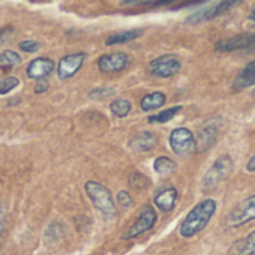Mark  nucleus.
<instances>
[{"label": "nucleus", "instance_id": "nucleus-1", "mask_svg": "<svg viewBox=\"0 0 255 255\" xmlns=\"http://www.w3.org/2000/svg\"><path fill=\"white\" fill-rule=\"evenodd\" d=\"M215 212H216V201L213 198H206L198 204H195L191 209V212L185 216L183 222L180 224L179 228L180 236L185 239H191L198 233H201L213 218Z\"/></svg>", "mask_w": 255, "mask_h": 255}, {"label": "nucleus", "instance_id": "nucleus-2", "mask_svg": "<svg viewBox=\"0 0 255 255\" xmlns=\"http://www.w3.org/2000/svg\"><path fill=\"white\" fill-rule=\"evenodd\" d=\"M84 189H86L87 197L90 198V201L99 212H102L107 216H113L116 213V203L107 186H104L102 183L89 180L86 182Z\"/></svg>", "mask_w": 255, "mask_h": 255}, {"label": "nucleus", "instance_id": "nucleus-3", "mask_svg": "<svg viewBox=\"0 0 255 255\" xmlns=\"http://www.w3.org/2000/svg\"><path fill=\"white\" fill-rule=\"evenodd\" d=\"M233 167H234L233 159L228 155L218 158L213 162V165L209 168V171L206 173V176L203 179V186L204 188H215L216 185L224 182L231 174Z\"/></svg>", "mask_w": 255, "mask_h": 255}, {"label": "nucleus", "instance_id": "nucleus-4", "mask_svg": "<svg viewBox=\"0 0 255 255\" xmlns=\"http://www.w3.org/2000/svg\"><path fill=\"white\" fill-rule=\"evenodd\" d=\"M156 219H158V215H156L155 209L150 207V206H146L141 210V213L137 218V221L129 228H128L126 233L122 236V239L123 240H131V239H135V237L150 231L153 228V225L156 224Z\"/></svg>", "mask_w": 255, "mask_h": 255}, {"label": "nucleus", "instance_id": "nucleus-5", "mask_svg": "<svg viewBox=\"0 0 255 255\" xmlns=\"http://www.w3.org/2000/svg\"><path fill=\"white\" fill-rule=\"evenodd\" d=\"M255 219V194L242 200L228 215L227 224L230 227H240Z\"/></svg>", "mask_w": 255, "mask_h": 255}, {"label": "nucleus", "instance_id": "nucleus-6", "mask_svg": "<svg viewBox=\"0 0 255 255\" xmlns=\"http://www.w3.org/2000/svg\"><path fill=\"white\" fill-rule=\"evenodd\" d=\"M170 147L177 155H188L195 152V137L188 128H176L168 138Z\"/></svg>", "mask_w": 255, "mask_h": 255}, {"label": "nucleus", "instance_id": "nucleus-7", "mask_svg": "<svg viewBox=\"0 0 255 255\" xmlns=\"http://www.w3.org/2000/svg\"><path fill=\"white\" fill-rule=\"evenodd\" d=\"M182 68V62L174 54H164L161 57L153 59L149 63V69L155 77L159 78H170L174 77Z\"/></svg>", "mask_w": 255, "mask_h": 255}, {"label": "nucleus", "instance_id": "nucleus-8", "mask_svg": "<svg viewBox=\"0 0 255 255\" xmlns=\"http://www.w3.org/2000/svg\"><path fill=\"white\" fill-rule=\"evenodd\" d=\"M254 42H255V33L245 32V33H239L236 36H231L228 39L218 41L215 44V50L216 51H224V53L239 51V50H249Z\"/></svg>", "mask_w": 255, "mask_h": 255}, {"label": "nucleus", "instance_id": "nucleus-9", "mask_svg": "<svg viewBox=\"0 0 255 255\" xmlns=\"http://www.w3.org/2000/svg\"><path fill=\"white\" fill-rule=\"evenodd\" d=\"M84 60H86L84 53H74V54H68V56L62 57L59 60V66H57L59 80H68V78L74 77L81 69Z\"/></svg>", "mask_w": 255, "mask_h": 255}, {"label": "nucleus", "instance_id": "nucleus-10", "mask_svg": "<svg viewBox=\"0 0 255 255\" xmlns=\"http://www.w3.org/2000/svg\"><path fill=\"white\" fill-rule=\"evenodd\" d=\"M240 2H219V3H213L212 6L203 8L197 12H194L189 18L188 23L195 24V23H201V21H209L213 20L219 15H222L224 12H227L228 9H231L233 6L239 5Z\"/></svg>", "mask_w": 255, "mask_h": 255}, {"label": "nucleus", "instance_id": "nucleus-11", "mask_svg": "<svg viewBox=\"0 0 255 255\" xmlns=\"http://www.w3.org/2000/svg\"><path fill=\"white\" fill-rule=\"evenodd\" d=\"M218 134H219V126L215 122L210 120L209 123H206L195 137V152L198 153L207 152L216 143Z\"/></svg>", "mask_w": 255, "mask_h": 255}, {"label": "nucleus", "instance_id": "nucleus-12", "mask_svg": "<svg viewBox=\"0 0 255 255\" xmlns=\"http://www.w3.org/2000/svg\"><path fill=\"white\" fill-rule=\"evenodd\" d=\"M128 56L125 53H111V54H102L98 60V68L101 72L105 74H114L120 72L128 66Z\"/></svg>", "mask_w": 255, "mask_h": 255}, {"label": "nucleus", "instance_id": "nucleus-13", "mask_svg": "<svg viewBox=\"0 0 255 255\" xmlns=\"http://www.w3.org/2000/svg\"><path fill=\"white\" fill-rule=\"evenodd\" d=\"M54 71V62L48 57H38L33 59L29 66H27V77L36 81H42L47 77L51 75V72Z\"/></svg>", "mask_w": 255, "mask_h": 255}, {"label": "nucleus", "instance_id": "nucleus-14", "mask_svg": "<svg viewBox=\"0 0 255 255\" xmlns=\"http://www.w3.org/2000/svg\"><path fill=\"white\" fill-rule=\"evenodd\" d=\"M255 86V60L248 63L236 77L233 83V90L234 92H242L248 87Z\"/></svg>", "mask_w": 255, "mask_h": 255}, {"label": "nucleus", "instance_id": "nucleus-15", "mask_svg": "<svg viewBox=\"0 0 255 255\" xmlns=\"http://www.w3.org/2000/svg\"><path fill=\"white\" fill-rule=\"evenodd\" d=\"M155 206L161 210V212H171L176 206L177 201V189L174 186H168L162 191H159L155 197Z\"/></svg>", "mask_w": 255, "mask_h": 255}, {"label": "nucleus", "instance_id": "nucleus-16", "mask_svg": "<svg viewBox=\"0 0 255 255\" xmlns=\"http://www.w3.org/2000/svg\"><path fill=\"white\" fill-rule=\"evenodd\" d=\"M228 255H255V231L236 240L228 249Z\"/></svg>", "mask_w": 255, "mask_h": 255}, {"label": "nucleus", "instance_id": "nucleus-17", "mask_svg": "<svg viewBox=\"0 0 255 255\" xmlns=\"http://www.w3.org/2000/svg\"><path fill=\"white\" fill-rule=\"evenodd\" d=\"M156 143H158V138H156V135H155L153 132H150V131H143V132L137 134V135L131 140L129 146H131L135 152L143 153V152L152 150V149L156 146Z\"/></svg>", "mask_w": 255, "mask_h": 255}, {"label": "nucleus", "instance_id": "nucleus-18", "mask_svg": "<svg viewBox=\"0 0 255 255\" xmlns=\"http://www.w3.org/2000/svg\"><path fill=\"white\" fill-rule=\"evenodd\" d=\"M143 35L141 29H134V30H125V32H117L113 33L107 38L105 45H116V44H125V42H129L134 41L137 38H140Z\"/></svg>", "mask_w": 255, "mask_h": 255}, {"label": "nucleus", "instance_id": "nucleus-19", "mask_svg": "<svg viewBox=\"0 0 255 255\" xmlns=\"http://www.w3.org/2000/svg\"><path fill=\"white\" fill-rule=\"evenodd\" d=\"M165 101H167V96L162 92H152L141 99L140 107L143 111H152V110H158L159 107H162Z\"/></svg>", "mask_w": 255, "mask_h": 255}, {"label": "nucleus", "instance_id": "nucleus-20", "mask_svg": "<svg viewBox=\"0 0 255 255\" xmlns=\"http://www.w3.org/2000/svg\"><path fill=\"white\" fill-rule=\"evenodd\" d=\"M182 111V105H176V107H170L155 116L149 117V123H167L171 119H174V116H177Z\"/></svg>", "mask_w": 255, "mask_h": 255}, {"label": "nucleus", "instance_id": "nucleus-21", "mask_svg": "<svg viewBox=\"0 0 255 255\" xmlns=\"http://www.w3.org/2000/svg\"><path fill=\"white\" fill-rule=\"evenodd\" d=\"M153 168H155V171L158 174H164L165 176V174H170V173H173L176 170V164H174L173 159H170L167 156H159V158L155 159Z\"/></svg>", "mask_w": 255, "mask_h": 255}, {"label": "nucleus", "instance_id": "nucleus-22", "mask_svg": "<svg viewBox=\"0 0 255 255\" xmlns=\"http://www.w3.org/2000/svg\"><path fill=\"white\" fill-rule=\"evenodd\" d=\"M131 108H132V105L128 99H117V101L110 104L111 113L117 117H126L128 114H129Z\"/></svg>", "mask_w": 255, "mask_h": 255}, {"label": "nucleus", "instance_id": "nucleus-23", "mask_svg": "<svg viewBox=\"0 0 255 255\" xmlns=\"http://www.w3.org/2000/svg\"><path fill=\"white\" fill-rule=\"evenodd\" d=\"M21 63V56L12 50H5L3 53H0V65L8 66V68H15Z\"/></svg>", "mask_w": 255, "mask_h": 255}, {"label": "nucleus", "instance_id": "nucleus-24", "mask_svg": "<svg viewBox=\"0 0 255 255\" xmlns=\"http://www.w3.org/2000/svg\"><path fill=\"white\" fill-rule=\"evenodd\" d=\"M20 84V80L17 77H6L0 80V95H6L11 90H14Z\"/></svg>", "mask_w": 255, "mask_h": 255}, {"label": "nucleus", "instance_id": "nucleus-25", "mask_svg": "<svg viewBox=\"0 0 255 255\" xmlns=\"http://www.w3.org/2000/svg\"><path fill=\"white\" fill-rule=\"evenodd\" d=\"M117 203L122 207H129L132 204V197L129 195V192H128V191H120L117 194Z\"/></svg>", "mask_w": 255, "mask_h": 255}, {"label": "nucleus", "instance_id": "nucleus-26", "mask_svg": "<svg viewBox=\"0 0 255 255\" xmlns=\"http://www.w3.org/2000/svg\"><path fill=\"white\" fill-rule=\"evenodd\" d=\"M39 42H36V41H32V39H27V41H23L21 44H20V48L23 50V51H26V53H36L38 50H39Z\"/></svg>", "mask_w": 255, "mask_h": 255}, {"label": "nucleus", "instance_id": "nucleus-27", "mask_svg": "<svg viewBox=\"0 0 255 255\" xmlns=\"http://www.w3.org/2000/svg\"><path fill=\"white\" fill-rule=\"evenodd\" d=\"M146 182H147V179H146L143 174H140V173H134V174L129 177V185H134V186L138 188V189L144 188V186H146Z\"/></svg>", "mask_w": 255, "mask_h": 255}, {"label": "nucleus", "instance_id": "nucleus-28", "mask_svg": "<svg viewBox=\"0 0 255 255\" xmlns=\"http://www.w3.org/2000/svg\"><path fill=\"white\" fill-rule=\"evenodd\" d=\"M114 92L111 89H96L90 93V98L92 99H104L107 96H111Z\"/></svg>", "mask_w": 255, "mask_h": 255}, {"label": "nucleus", "instance_id": "nucleus-29", "mask_svg": "<svg viewBox=\"0 0 255 255\" xmlns=\"http://www.w3.org/2000/svg\"><path fill=\"white\" fill-rule=\"evenodd\" d=\"M5 221H6V207H5V204L0 203V236L3 233Z\"/></svg>", "mask_w": 255, "mask_h": 255}, {"label": "nucleus", "instance_id": "nucleus-30", "mask_svg": "<svg viewBox=\"0 0 255 255\" xmlns=\"http://www.w3.org/2000/svg\"><path fill=\"white\" fill-rule=\"evenodd\" d=\"M48 87H50L48 81H47V80H42V81H38V84H36V87H35V92H36V93H44V92L48 90Z\"/></svg>", "mask_w": 255, "mask_h": 255}, {"label": "nucleus", "instance_id": "nucleus-31", "mask_svg": "<svg viewBox=\"0 0 255 255\" xmlns=\"http://www.w3.org/2000/svg\"><path fill=\"white\" fill-rule=\"evenodd\" d=\"M9 30H12V27H5V29L0 30V42H5L6 36L12 33V32H9Z\"/></svg>", "mask_w": 255, "mask_h": 255}, {"label": "nucleus", "instance_id": "nucleus-32", "mask_svg": "<svg viewBox=\"0 0 255 255\" xmlns=\"http://www.w3.org/2000/svg\"><path fill=\"white\" fill-rule=\"evenodd\" d=\"M246 170H248V171H251V173H254V171H255V155L248 161V164H246Z\"/></svg>", "mask_w": 255, "mask_h": 255}, {"label": "nucleus", "instance_id": "nucleus-33", "mask_svg": "<svg viewBox=\"0 0 255 255\" xmlns=\"http://www.w3.org/2000/svg\"><path fill=\"white\" fill-rule=\"evenodd\" d=\"M249 20H252V21H255V6H254V9H252V12H251V15H249Z\"/></svg>", "mask_w": 255, "mask_h": 255}]
</instances>
